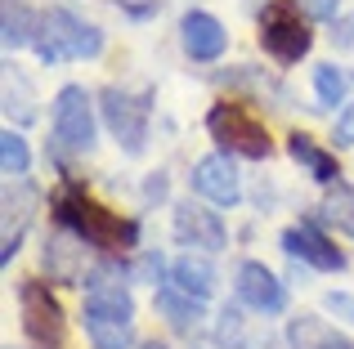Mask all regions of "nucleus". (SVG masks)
I'll use <instances>...</instances> for the list:
<instances>
[{
	"instance_id": "obj_9",
	"label": "nucleus",
	"mask_w": 354,
	"mask_h": 349,
	"mask_svg": "<svg viewBox=\"0 0 354 349\" xmlns=\"http://www.w3.org/2000/svg\"><path fill=\"white\" fill-rule=\"evenodd\" d=\"M193 188L202 192L207 201L216 206H238L242 197V179H238V166L229 161V152H211L193 166Z\"/></svg>"
},
{
	"instance_id": "obj_17",
	"label": "nucleus",
	"mask_w": 354,
	"mask_h": 349,
	"mask_svg": "<svg viewBox=\"0 0 354 349\" xmlns=\"http://www.w3.org/2000/svg\"><path fill=\"white\" fill-rule=\"evenodd\" d=\"M36 41V23L23 0H5V50H23Z\"/></svg>"
},
{
	"instance_id": "obj_26",
	"label": "nucleus",
	"mask_w": 354,
	"mask_h": 349,
	"mask_svg": "<svg viewBox=\"0 0 354 349\" xmlns=\"http://www.w3.org/2000/svg\"><path fill=\"white\" fill-rule=\"evenodd\" d=\"M9 349H14V345H9Z\"/></svg>"
},
{
	"instance_id": "obj_2",
	"label": "nucleus",
	"mask_w": 354,
	"mask_h": 349,
	"mask_svg": "<svg viewBox=\"0 0 354 349\" xmlns=\"http://www.w3.org/2000/svg\"><path fill=\"white\" fill-rule=\"evenodd\" d=\"M54 206H59V219H63V224H68L81 242H90V246H121V242L130 246V242H135V224H121L117 215H108L99 201L81 197L77 188L59 192V197H54Z\"/></svg>"
},
{
	"instance_id": "obj_21",
	"label": "nucleus",
	"mask_w": 354,
	"mask_h": 349,
	"mask_svg": "<svg viewBox=\"0 0 354 349\" xmlns=\"http://www.w3.org/2000/svg\"><path fill=\"white\" fill-rule=\"evenodd\" d=\"M332 139H337V148H350L354 143V103L337 117V134H332Z\"/></svg>"
},
{
	"instance_id": "obj_20",
	"label": "nucleus",
	"mask_w": 354,
	"mask_h": 349,
	"mask_svg": "<svg viewBox=\"0 0 354 349\" xmlns=\"http://www.w3.org/2000/svg\"><path fill=\"white\" fill-rule=\"evenodd\" d=\"M157 309H162V314L166 318H171V323L175 327H189V323H198V314H202V309H198V300H193V296H175V291H157Z\"/></svg>"
},
{
	"instance_id": "obj_25",
	"label": "nucleus",
	"mask_w": 354,
	"mask_h": 349,
	"mask_svg": "<svg viewBox=\"0 0 354 349\" xmlns=\"http://www.w3.org/2000/svg\"><path fill=\"white\" fill-rule=\"evenodd\" d=\"M139 349H171V345H162V341H144Z\"/></svg>"
},
{
	"instance_id": "obj_5",
	"label": "nucleus",
	"mask_w": 354,
	"mask_h": 349,
	"mask_svg": "<svg viewBox=\"0 0 354 349\" xmlns=\"http://www.w3.org/2000/svg\"><path fill=\"white\" fill-rule=\"evenodd\" d=\"M207 130L216 134L229 152H242V157H256L260 161V157H269V152H274L269 130L251 112H242L238 103H216V108H211V112H207Z\"/></svg>"
},
{
	"instance_id": "obj_7",
	"label": "nucleus",
	"mask_w": 354,
	"mask_h": 349,
	"mask_svg": "<svg viewBox=\"0 0 354 349\" xmlns=\"http://www.w3.org/2000/svg\"><path fill=\"white\" fill-rule=\"evenodd\" d=\"M104 121L126 152H144L148 139V99H130L126 90H104Z\"/></svg>"
},
{
	"instance_id": "obj_23",
	"label": "nucleus",
	"mask_w": 354,
	"mask_h": 349,
	"mask_svg": "<svg viewBox=\"0 0 354 349\" xmlns=\"http://www.w3.org/2000/svg\"><path fill=\"white\" fill-rule=\"evenodd\" d=\"M328 309H332V314H346V323H354V300L350 296H337V291H332V296H328Z\"/></svg>"
},
{
	"instance_id": "obj_15",
	"label": "nucleus",
	"mask_w": 354,
	"mask_h": 349,
	"mask_svg": "<svg viewBox=\"0 0 354 349\" xmlns=\"http://www.w3.org/2000/svg\"><path fill=\"white\" fill-rule=\"evenodd\" d=\"M171 278H175V287L193 300H207L211 291H216V269H211V260H202V255H180V260L171 264Z\"/></svg>"
},
{
	"instance_id": "obj_18",
	"label": "nucleus",
	"mask_w": 354,
	"mask_h": 349,
	"mask_svg": "<svg viewBox=\"0 0 354 349\" xmlns=\"http://www.w3.org/2000/svg\"><path fill=\"white\" fill-rule=\"evenodd\" d=\"M346 72L337 68V63H323V68H314V90H319V103H328V108H337V103H346Z\"/></svg>"
},
{
	"instance_id": "obj_12",
	"label": "nucleus",
	"mask_w": 354,
	"mask_h": 349,
	"mask_svg": "<svg viewBox=\"0 0 354 349\" xmlns=\"http://www.w3.org/2000/svg\"><path fill=\"white\" fill-rule=\"evenodd\" d=\"M175 237L184 246H202V251H220L225 246V224H220L216 210H202V206H180L175 210Z\"/></svg>"
},
{
	"instance_id": "obj_6",
	"label": "nucleus",
	"mask_w": 354,
	"mask_h": 349,
	"mask_svg": "<svg viewBox=\"0 0 354 349\" xmlns=\"http://www.w3.org/2000/svg\"><path fill=\"white\" fill-rule=\"evenodd\" d=\"M54 134H59L63 148L90 152V143H95V108H90L86 86H63L54 94Z\"/></svg>"
},
{
	"instance_id": "obj_19",
	"label": "nucleus",
	"mask_w": 354,
	"mask_h": 349,
	"mask_svg": "<svg viewBox=\"0 0 354 349\" xmlns=\"http://www.w3.org/2000/svg\"><path fill=\"white\" fill-rule=\"evenodd\" d=\"M27 166H32V152H27L23 134L5 130V134H0V170L18 179V174H27Z\"/></svg>"
},
{
	"instance_id": "obj_24",
	"label": "nucleus",
	"mask_w": 354,
	"mask_h": 349,
	"mask_svg": "<svg viewBox=\"0 0 354 349\" xmlns=\"http://www.w3.org/2000/svg\"><path fill=\"white\" fill-rule=\"evenodd\" d=\"M332 36H337V45H354V18H346V23H341Z\"/></svg>"
},
{
	"instance_id": "obj_3",
	"label": "nucleus",
	"mask_w": 354,
	"mask_h": 349,
	"mask_svg": "<svg viewBox=\"0 0 354 349\" xmlns=\"http://www.w3.org/2000/svg\"><path fill=\"white\" fill-rule=\"evenodd\" d=\"M104 50V32L90 23H81L68 9H50L41 18V59L59 63V59H99Z\"/></svg>"
},
{
	"instance_id": "obj_16",
	"label": "nucleus",
	"mask_w": 354,
	"mask_h": 349,
	"mask_svg": "<svg viewBox=\"0 0 354 349\" xmlns=\"http://www.w3.org/2000/svg\"><path fill=\"white\" fill-rule=\"evenodd\" d=\"M287 152H292V161H301V166L310 170L319 183H332L341 174L337 170V157H332V152H323L310 134H292V139H287Z\"/></svg>"
},
{
	"instance_id": "obj_22",
	"label": "nucleus",
	"mask_w": 354,
	"mask_h": 349,
	"mask_svg": "<svg viewBox=\"0 0 354 349\" xmlns=\"http://www.w3.org/2000/svg\"><path fill=\"white\" fill-rule=\"evenodd\" d=\"M296 5H301L310 18H332L341 9V0H296Z\"/></svg>"
},
{
	"instance_id": "obj_11",
	"label": "nucleus",
	"mask_w": 354,
	"mask_h": 349,
	"mask_svg": "<svg viewBox=\"0 0 354 349\" xmlns=\"http://www.w3.org/2000/svg\"><path fill=\"white\" fill-rule=\"evenodd\" d=\"M238 296H242V305L260 309V314H283V305H287L283 282H278L265 264H256V260H247L238 269Z\"/></svg>"
},
{
	"instance_id": "obj_8",
	"label": "nucleus",
	"mask_w": 354,
	"mask_h": 349,
	"mask_svg": "<svg viewBox=\"0 0 354 349\" xmlns=\"http://www.w3.org/2000/svg\"><path fill=\"white\" fill-rule=\"evenodd\" d=\"M23 327L36 345H59L63 341V309L50 296V287L27 282L23 287Z\"/></svg>"
},
{
	"instance_id": "obj_4",
	"label": "nucleus",
	"mask_w": 354,
	"mask_h": 349,
	"mask_svg": "<svg viewBox=\"0 0 354 349\" xmlns=\"http://www.w3.org/2000/svg\"><path fill=\"white\" fill-rule=\"evenodd\" d=\"M260 45H265L278 63H301L305 54H310V45H314L310 27L301 23V5L274 0V5L260 14Z\"/></svg>"
},
{
	"instance_id": "obj_10",
	"label": "nucleus",
	"mask_w": 354,
	"mask_h": 349,
	"mask_svg": "<svg viewBox=\"0 0 354 349\" xmlns=\"http://www.w3.org/2000/svg\"><path fill=\"white\" fill-rule=\"evenodd\" d=\"M180 41H184V54H189V59L211 63V59H220V54H225L229 32L220 27V18L193 9V14H184V23H180Z\"/></svg>"
},
{
	"instance_id": "obj_1",
	"label": "nucleus",
	"mask_w": 354,
	"mask_h": 349,
	"mask_svg": "<svg viewBox=\"0 0 354 349\" xmlns=\"http://www.w3.org/2000/svg\"><path fill=\"white\" fill-rule=\"evenodd\" d=\"M86 332L95 349H130V318H135V300L130 291L117 282L113 269H95L90 273V291H86Z\"/></svg>"
},
{
	"instance_id": "obj_13",
	"label": "nucleus",
	"mask_w": 354,
	"mask_h": 349,
	"mask_svg": "<svg viewBox=\"0 0 354 349\" xmlns=\"http://www.w3.org/2000/svg\"><path fill=\"white\" fill-rule=\"evenodd\" d=\"M283 246H287V255L310 260L314 269H323V273H341V269H346V255H341L323 233H314V228H305V224L301 228H287V233H283Z\"/></svg>"
},
{
	"instance_id": "obj_14",
	"label": "nucleus",
	"mask_w": 354,
	"mask_h": 349,
	"mask_svg": "<svg viewBox=\"0 0 354 349\" xmlns=\"http://www.w3.org/2000/svg\"><path fill=\"white\" fill-rule=\"evenodd\" d=\"M287 341H292V349H354L350 336H341L332 323H323V318H314V314L292 318Z\"/></svg>"
}]
</instances>
